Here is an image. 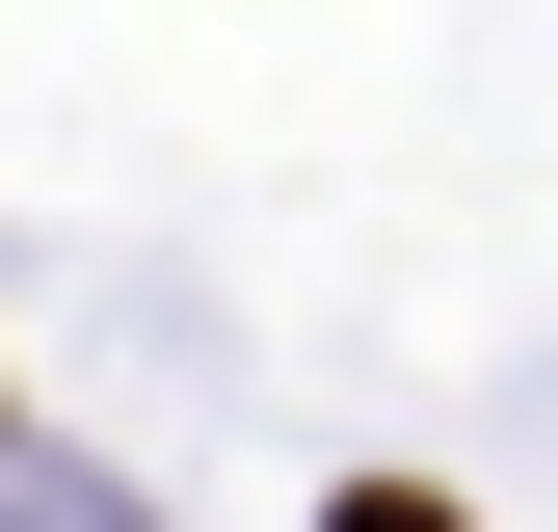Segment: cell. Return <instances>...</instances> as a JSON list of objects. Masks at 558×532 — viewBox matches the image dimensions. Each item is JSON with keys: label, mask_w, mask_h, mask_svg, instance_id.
<instances>
[{"label": "cell", "mask_w": 558, "mask_h": 532, "mask_svg": "<svg viewBox=\"0 0 558 532\" xmlns=\"http://www.w3.org/2000/svg\"><path fill=\"white\" fill-rule=\"evenodd\" d=\"M319 532H452V506H426V480H345V506H319Z\"/></svg>", "instance_id": "cell-1"}]
</instances>
